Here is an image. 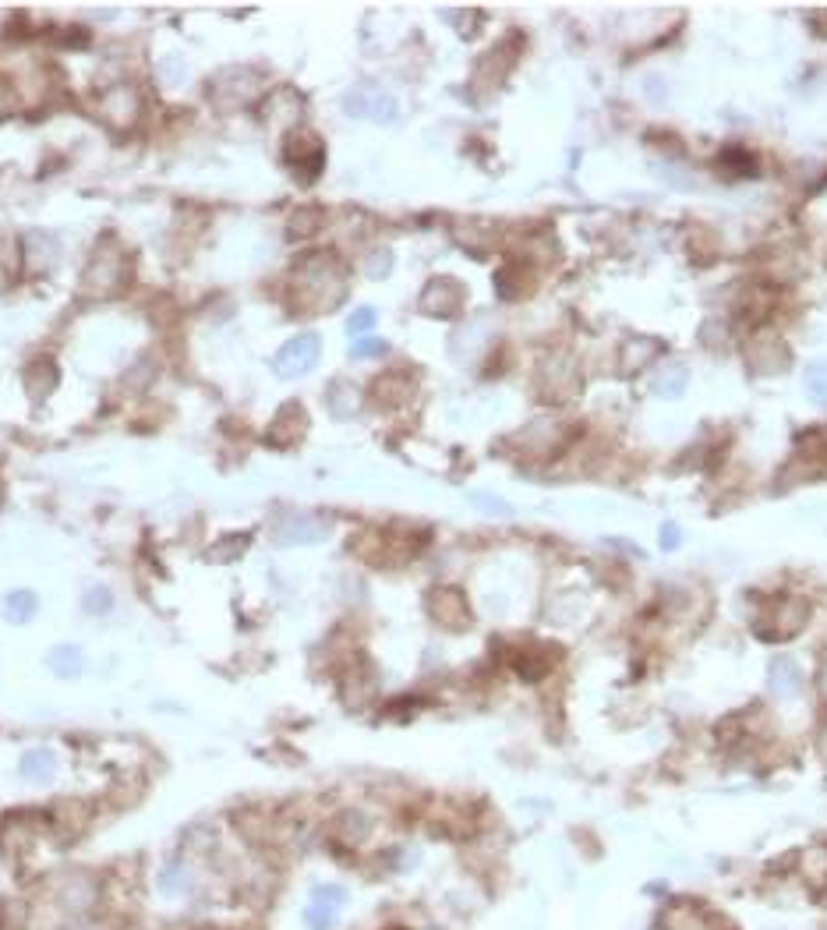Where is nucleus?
I'll return each instance as SVG.
<instances>
[{
  "label": "nucleus",
  "instance_id": "obj_1",
  "mask_svg": "<svg viewBox=\"0 0 827 930\" xmlns=\"http://www.w3.org/2000/svg\"><path fill=\"white\" fill-rule=\"evenodd\" d=\"M297 290L301 301L315 311L333 308L343 294H347V279H343V266L329 255H315L297 270Z\"/></svg>",
  "mask_w": 827,
  "mask_h": 930
},
{
  "label": "nucleus",
  "instance_id": "obj_2",
  "mask_svg": "<svg viewBox=\"0 0 827 930\" xmlns=\"http://www.w3.org/2000/svg\"><path fill=\"white\" fill-rule=\"evenodd\" d=\"M343 110L351 113V117H365V120H375V124H389V120H396V113H400V103H396V95L385 93L382 86H354L351 93L343 95Z\"/></svg>",
  "mask_w": 827,
  "mask_h": 930
},
{
  "label": "nucleus",
  "instance_id": "obj_3",
  "mask_svg": "<svg viewBox=\"0 0 827 930\" xmlns=\"http://www.w3.org/2000/svg\"><path fill=\"white\" fill-rule=\"evenodd\" d=\"M318 354H322V340H318L315 333H301V336L286 340V344L276 351L273 369L283 375V378H297V375H304V372L315 369Z\"/></svg>",
  "mask_w": 827,
  "mask_h": 930
},
{
  "label": "nucleus",
  "instance_id": "obj_4",
  "mask_svg": "<svg viewBox=\"0 0 827 930\" xmlns=\"http://www.w3.org/2000/svg\"><path fill=\"white\" fill-rule=\"evenodd\" d=\"M124 283V255L117 248H99L89 259L82 273V290L86 294H110Z\"/></svg>",
  "mask_w": 827,
  "mask_h": 930
},
{
  "label": "nucleus",
  "instance_id": "obj_5",
  "mask_svg": "<svg viewBox=\"0 0 827 930\" xmlns=\"http://www.w3.org/2000/svg\"><path fill=\"white\" fill-rule=\"evenodd\" d=\"M742 354H746L749 369L760 375H778V372H785V365H789V347H785L774 333H757V336H749L746 347H742Z\"/></svg>",
  "mask_w": 827,
  "mask_h": 930
},
{
  "label": "nucleus",
  "instance_id": "obj_6",
  "mask_svg": "<svg viewBox=\"0 0 827 930\" xmlns=\"http://www.w3.org/2000/svg\"><path fill=\"white\" fill-rule=\"evenodd\" d=\"M767 619H771V627H760L757 634H760L764 641H789V637H796V634L803 630V623H806V602H799V598H782V602L771 605Z\"/></svg>",
  "mask_w": 827,
  "mask_h": 930
},
{
  "label": "nucleus",
  "instance_id": "obj_7",
  "mask_svg": "<svg viewBox=\"0 0 827 930\" xmlns=\"http://www.w3.org/2000/svg\"><path fill=\"white\" fill-rule=\"evenodd\" d=\"M57 902L68 913H89L92 906L99 902V881L92 874H68L57 884Z\"/></svg>",
  "mask_w": 827,
  "mask_h": 930
},
{
  "label": "nucleus",
  "instance_id": "obj_8",
  "mask_svg": "<svg viewBox=\"0 0 827 930\" xmlns=\"http://www.w3.org/2000/svg\"><path fill=\"white\" fill-rule=\"evenodd\" d=\"M428 612L442 627H467V602L457 587H435L428 594Z\"/></svg>",
  "mask_w": 827,
  "mask_h": 930
},
{
  "label": "nucleus",
  "instance_id": "obj_9",
  "mask_svg": "<svg viewBox=\"0 0 827 930\" xmlns=\"http://www.w3.org/2000/svg\"><path fill=\"white\" fill-rule=\"evenodd\" d=\"M767 686H771V693L774 697H796L799 690H803V668L789 658V654H778V658H771V665H767Z\"/></svg>",
  "mask_w": 827,
  "mask_h": 930
},
{
  "label": "nucleus",
  "instance_id": "obj_10",
  "mask_svg": "<svg viewBox=\"0 0 827 930\" xmlns=\"http://www.w3.org/2000/svg\"><path fill=\"white\" fill-rule=\"evenodd\" d=\"M156 884H160V895H167V899H184V895L191 892V884H194V874H191V867L184 863L181 856H174V859L163 863Z\"/></svg>",
  "mask_w": 827,
  "mask_h": 930
},
{
  "label": "nucleus",
  "instance_id": "obj_11",
  "mask_svg": "<svg viewBox=\"0 0 827 930\" xmlns=\"http://www.w3.org/2000/svg\"><path fill=\"white\" fill-rule=\"evenodd\" d=\"M326 524L322 520H311V517H290L276 527V542L283 545H301V542H322L326 538Z\"/></svg>",
  "mask_w": 827,
  "mask_h": 930
},
{
  "label": "nucleus",
  "instance_id": "obj_12",
  "mask_svg": "<svg viewBox=\"0 0 827 930\" xmlns=\"http://www.w3.org/2000/svg\"><path fill=\"white\" fill-rule=\"evenodd\" d=\"M18 771H21V778H29V782H50L54 771H57V757H54V750H46V746H32V750L21 753Z\"/></svg>",
  "mask_w": 827,
  "mask_h": 930
},
{
  "label": "nucleus",
  "instance_id": "obj_13",
  "mask_svg": "<svg viewBox=\"0 0 827 930\" xmlns=\"http://www.w3.org/2000/svg\"><path fill=\"white\" fill-rule=\"evenodd\" d=\"M459 297H463V290H459L457 283H450V279H432L428 290H425V297H421V304H425V311H432V315H450L459 304Z\"/></svg>",
  "mask_w": 827,
  "mask_h": 930
},
{
  "label": "nucleus",
  "instance_id": "obj_14",
  "mask_svg": "<svg viewBox=\"0 0 827 930\" xmlns=\"http://www.w3.org/2000/svg\"><path fill=\"white\" fill-rule=\"evenodd\" d=\"M799 874L810 888H824L827 884V845H810L799 856Z\"/></svg>",
  "mask_w": 827,
  "mask_h": 930
},
{
  "label": "nucleus",
  "instance_id": "obj_15",
  "mask_svg": "<svg viewBox=\"0 0 827 930\" xmlns=\"http://www.w3.org/2000/svg\"><path fill=\"white\" fill-rule=\"evenodd\" d=\"M371 832V821H368V814L361 810H347V814H340L336 818V838L343 842V845H361Z\"/></svg>",
  "mask_w": 827,
  "mask_h": 930
},
{
  "label": "nucleus",
  "instance_id": "obj_16",
  "mask_svg": "<svg viewBox=\"0 0 827 930\" xmlns=\"http://www.w3.org/2000/svg\"><path fill=\"white\" fill-rule=\"evenodd\" d=\"M36 612H39V598H36L32 591H11V594L4 598V616H7V623H29Z\"/></svg>",
  "mask_w": 827,
  "mask_h": 930
},
{
  "label": "nucleus",
  "instance_id": "obj_17",
  "mask_svg": "<svg viewBox=\"0 0 827 930\" xmlns=\"http://www.w3.org/2000/svg\"><path fill=\"white\" fill-rule=\"evenodd\" d=\"M46 665H50L54 672H61V676H79L82 665H86V658H82L79 648L64 644V648H54V652L46 654Z\"/></svg>",
  "mask_w": 827,
  "mask_h": 930
},
{
  "label": "nucleus",
  "instance_id": "obj_18",
  "mask_svg": "<svg viewBox=\"0 0 827 930\" xmlns=\"http://www.w3.org/2000/svg\"><path fill=\"white\" fill-rule=\"evenodd\" d=\"M336 917H340V909H336V906L311 899V902H308V909H304V927H308V930H333V927H336Z\"/></svg>",
  "mask_w": 827,
  "mask_h": 930
},
{
  "label": "nucleus",
  "instance_id": "obj_19",
  "mask_svg": "<svg viewBox=\"0 0 827 930\" xmlns=\"http://www.w3.org/2000/svg\"><path fill=\"white\" fill-rule=\"evenodd\" d=\"M329 407H333L336 418H351V414H358L361 396H358L354 386H333V393H329Z\"/></svg>",
  "mask_w": 827,
  "mask_h": 930
},
{
  "label": "nucleus",
  "instance_id": "obj_20",
  "mask_svg": "<svg viewBox=\"0 0 827 930\" xmlns=\"http://www.w3.org/2000/svg\"><path fill=\"white\" fill-rule=\"evenodd\" d=\"M654 389H657L661 396H679V393L686 389V369H679V365H665V369H657Z\"/></svg>",
  "mask_w": 827,
  "mask_h": 930
},
{
  "label": "nucleus",
  "instance_id": "obj_21",
  "mask_svg": "<svg viewBox=\"0 0 827 930\" xmlns=\"http://www.w3.org/2000/svg\"><path fill=\"white\" fill-rule=\"evenodd\" d=\"M806 393H810V400L814 403H827V365H814V369H806Z\"/></svg>",
  "mask_w": 827,
  "mask_h": 930
},
{
  "label": "nucleus",
  "instance_id": "obj_22",
  "mask_svg": "<svg viewBox=\"0 0 827 930\" xmlns=\"http://www.w3.org/2000/svg\"><path fill=\"white\" fill-rule=\"evenodd\" d=\"M654 340H633L630 347H626V354H623V361H626V369H643L650 358H654Z\"/></svg>",
  "mask_w": 827,
  "mask_h": 930
},
{
  "label": "nucleus",
  "instance_id": "obj_23",
  "mask_svg": "<svg viewBox=\"0 0 827 930\" xmlns=\"http://www.w3.org/2000/svg\"><path fill=\"white\" fill-rule=\"evenodd\" d=\"M311 899H318V902H329V906H336V909H343V906H347V892H343L340 884H315V888H311Z\"/></svg>",
  "mask_w": 827,
  "mask_h": 930
},
{
  "label": "nucleus",
  "instance_id": "obj_24",
  "mask_svg": "<svg viewBox=\"0 0 827 930\" xmlns=\"http://www.w3.org/2000/svg\"><path fill=\"white\" fill-rule=\"evenodd\" d=\"M82 605H86V612H92V616H103V612H110L113 598H110V591H106V587H92Z\"/></svg>",
  "mask_w": 827,
  "mask_h": 930
},
{
  "label": "nucleus",
  "instance_id": "obj_25",
  "mask_svg": "<svg viewBox=\"0 0 827 930\" xmlns=\"http://www.w3.org/2000/svg\"><path fill=\"white\" fill-rule=\"evenodd\" d=\"M375 326V308H361V311H354L351 319H347V329L354 333V340L361 336V333H368Z\"/></svg>",
  "mask_w": 827,
  "mask_h": 930
},
{
  "label": "nucleus",
  "instance_id": "obj_26",
  "mask_svg": "<svg viewBox=\"0 0 827 930\" xmlns=\"http://www.w3.org/2000/svg\"><path fill=\"white\" fill-rule=\"evenodd\" d=\"M389 266H393V255H389V252H375V255H371V259L365 262L368 277H375V279L385 277V273H389Z\"/></svg>",
  "mask_w": 827,
  "mask_h": 930
},
{
  "label": "nucleus",
  "instance_id": "obj_27",
  "mask_svg": "<svg viewBox=\"0 0 827 930\" xmlns=\"http://www.w3.org/2000/svg\"><path fill=\"white\" fill-rule=\"evenodd\" d=\"M474 502H477L484 513H495V517H509V513H513V510H509L502 499H495V495H481V492H477V495H474Z\"/></svg>",
  "mask_w": 827,
  "mask_h": 930
},
{
  "label": "nucleus",
  "instance_id": "obj_28",
  "mask_svg": "<svg viewBox=\"0 0 827 930\" xmlns=\"http://www.w3.org/2000/svg\"><path fill=\"white\" fill-rule=\"evenodd\" d=\"M351 351H354V358H368V354H382V351H385V344H382V340H375V336H358Z\"/></svg>",
  "mask_w": 827,
  "mask_h": 930
},
{
  "label": "nucleus",
  "instance_id": "obj_29",
  "mask_svg": "<svg viewBox=\"0 0 827 930\" xmlns=\"http://www.w3.org/2000/svg\"><path fill=\"white\" fill-rule=\"evenodd\" d=\"M661 545H665L668 552L679 549V527H675V524H665V527H661Z\"/></svg>",
  "mask_w": 827,
  "mask_h": 930
},
{
  "label": "nucleus",
  "instance_id": "obj_30",
  "mask_svg": "<svg viewBox=\"0 0 827 930\" xmlns=\"http://www.w3.org/2000/svg\"><path fill=\"white\" fill-rule=\"evenodd\" d=\"M11 106H14V93H11V89H7V82L0 79V113H7Z\"/></svg>",
  "mask_w": 827,
  "mask_h": 930
},
{
  "label": "nucleus",
  "instance_id": "obj_31",
  "mask_svg": "<svg viewBox=\"0 0 827 930\" xmlns=\"http://www.w3.org/2000/svg\"><path fill=\"white\" fill-rule=\"evenodd\" d=\"M71 930H106V927H99V924H79V927H71Z\"/></svg>",
  "mask_w": 827,
  "mask_h": 930
},
{
  "label": "nucleus",
  "instance_id": "obj_32",
  "mask_svg": "<svg viewBox=\"0 0 827 930\" xmlns=\"http://www.w3.org/2000/svg\"><path fill=\"white\" fill-rule=\"evenodd\" d=\"M715 920H718V917H715ZM718 927H722V930H735L732 924H729V920H718ZM711 930H715V927H711Z\"/></svg>",
  "mask_w": 827,
  "mask_h": 930
},
{
  "label": "nucleus",
  "instance_id": "obj_33",
  "mask_svg": "<svg viewBox=\"0 0 827 930\" xmlns=\"http://www.w3.org/2000/svg\"><path fill=\"white\" fill-rule=\"evenodd\" d=\"M821 686H824V693H827V661H824V672H821Z\"/></svg>",
  "mask_w": 827,
  "mask_h": 930
},
{
  "label": "nucleus",
  "instance_id": "obj_34",
  "mask_svg": "<svg viewBox=\"0 0 827 930\" xmlns=\"http://www.w3.org/2000/svg\"><path fill=\"white\" fill-rule=\"evenodd\" d=\"M821 753L827 757V729H824V740H821Z\"/></svg>",
  "mask_w": 827,
  "mask_h": 930
}]
</instances>
